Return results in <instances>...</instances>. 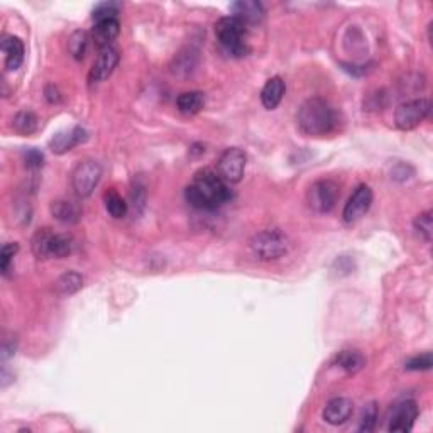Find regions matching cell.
<instances>
[{
	"label": "cell",
	"instance_id": "cell-28",
	"mask_svg": "<svg viewBox=\"0 0 433 433\" xmlns=\"http://www.w3.org/2000/svg\"><path fill=\"white\" fill-rule=\"evenodd\" d=\"M415 231H417L420 236L425 239L427 242L432 241V234H433V222H432V212H423L420 214L417 219H415Z\"/></svg>",
	"mask_w": 433,
	"mask_h": 433
},
{
	"label": "cell",
	"instance_id": "cell-32",
	"mask_svg": "<svg viewBox=\"0 0 433 433\" xmlns=\"http://www.w3.org/2000/svg\"><path fill=\"white\" fill-rule=\"evenodd\" d=\"M46 99L50 100L51 104H58V102L61 100L60 92L56 90L55 87H46Z\"/></svg>",
	"mask_w": 433,
	"mask_h": 433
},
{
	"label": "cell",
	"instance_id": "cell-31",
	"mask_svg": "<svg viewBox=\"0 0 433 433\" xmlns=\"http://www.w3.org/2000/svg\"><path fill=\"white\" fill-rule=\"evenodd\" d=\"M24 165L28 170L38 171L44 165V154L36 148H29L24 151Z\"/></svg>",
	"mask_w": 433,
	"mask_h": 433
},
{
	"label": "cell",
	"instance_id": "cell-11",
	"mask_svg": "<svg viewBox=\"0 0 433 433\" xmlns=\"http://www.w3.org/2000/svg\"><path fill=\"white\" fill-rule=\"evenodd\" d=\"M420 415L417 401L413 400H405L401 403L395 405V408L391 410L390 417H388V430L390 432H400L406 433L410 432L417 422Z\"/></svg>",
	"mask_w": 433,
	"mask_h": 433
},
{
	"label": "cell",
	"instance_id": "cell-12",
	"mask_svg": "<svg viewBox=\"0 0 433 433\" xmlns=\"http://www.w3.org/2000/svg\"><path fill=\"white\" fill-rule=\"evenodd\" d=\"M119 63V51L116 48H102L97 56L94 66L90 70V82L99 83L104 82L105 78H109L114 73L116 66Z\"/></svg>",
	"mask_w": 433,
	"mask_h": 433
},
{
	"label": "cell",
	"instance_id": "cell-21",
	"mask_svg": "<svg viewBox=\"0 0 433 433\" xmlns=\"http://www.w3.org/2000/svg\"><path fill=\"white\" fill-rule=\"evenodd\" d=\"M335 364L347 374H357L366 366V359L359 351H342L335 357Z\"/></svg>",
	"mask_w": 433,
	"mask_h": 433
},
{
	"label": "cell",
	"instance_id": "cell-14",
	"mask_svg": "<svg viewBox=\"0 0 433 433\" xmlns=\"http://www.w3.org/2000/svg\"><path fill=\"white\" fill-rule=\"evenodd\" d=\"M352 412H354V403H352V400H349L346 396H339L330 400L329 403L325 405L322 417H324L329 425L339 427L351 418Z\"/></svg>",
	"mask_w": 433,
	"mask_h": 433
},
{
	"label": "cell",
	"instance_id": "cell-5",
	"mask_svg": "<svg viewBox=\"0 0 433 433\" xmlns=\"http://www.w3.org/2000/svg\"><path fill=\"white\" fill-rule=\"evenodd\" d=\"M288 237L278 229H266L256 234L251 241V249L261 261H276L288 253Z\"/></svg>",
	"mask_w": 433,
	"mask_h": 433
},
{
	"label": "cell",
	"instance_id": "cell-3",
	"mask_svg": "<svg viewBox=\"0 0 433 433\" xmlns=\"http://www.w3.org/2000/svg\"><path fill=\"white\" fill-rule=\"evenodd\" d=\"M73 239L66 234H56L44 227L34 234L33 253L38 259H63L72 254Z\"/></svg>",
	"mask_w": 433,
	"mask_h": 433
},
{
	"label": "cell",
	"instance_id": "cell-10",
	"mask_svg": "<svg viewBox=\"0 0 433 433\" xmlns=\"http://www.w3.org/2000/svg\"><path fill=\"white\" fill-rule=\"evenodd\" d=\"M373 205V190L368 185H359L344 207L342 219L346 224H356L368 214Z\"/></svg>",
	"mask_w": 433,
	"mask_h": 433
},
{
	"label": "cell",
	"instance_id": "cell-26",
	"mask_svg": "<svg viewBox=\"0 0 433 433\" xmlns=\"http://www.w3.org/2000/svg\"><path fill=\"white\" fill-rule=\"evenodd\" d=\"M376 423H378V405H376L374 401H371V403L362 408L359 428H357V430L369 433L376 428Z\"/></svg>",
	"mask_w": 433,
	"mask_h": 433
},
{
	"label": "cell",
	"instance_id": "cell-7",
	"mask_svg": "<svg viewBox=\"0 0 433 433\" xmlns=\"http://www.w3.org/2000/svg\"><path fill=\"white\" fill-rule=\"evenodd\" d=\"M340 197L339 185L332 180H318L308 188L307 203L317 214H329Z\"/></svg>",
	"mask_w": 433,
	"mask_h": 433
},
{
	"label": "cell",
	"instance_id": "cell-30",
	"mask_svg": "<svg viewBox=\"0 0 433 433\" xmlns=\"http://www.w3.org/2000/svg\"><path fill=\"white\" fill-rule=\"evenodd\" d=\"M433 359H432V352H425L422 356H415L410 361H406L405 368L408 371H428L432 369Z\"/></svg>",
	"mask_w": 433,
	"mask_h": 433
},
{
	"label": "cell",
	"instance_id": "cell-15",
	"mask_svg": "<svg viewBox=\"0 0 433 433\" xmlns=\"http://www.w3.org/2000/svg\"><path fill=\"white\" fill-rule=\"evenodd\" d=\"M2 51L6 53V68L9 72H16L24 61V43L17 36H2Z\"/></svg>",
	"mask_w": 433,
	"mask_h": 433
},
{
	"label": "cell",
	"instance_id": "cell-13",
	"mask_svg": "<svg viewBox=\"0 0 433 433\" xmlns=\"http://www.w3.org/2000/svg\"><path fill=\"white\" fill-rule=\"evenodd\" d=\"M88 139L87 131L83 127L75 126L68 131H61L58 134L53 136V139L50 141V149L55 154H65L68 151H72L73 148H77L78 144L85 143Z\"/></svg>",
	"mask_w": 433,
	"mask_h": 433
},
{
	"label": "cell",
	"instance_id": "cell-1",
	"mask_svg": "<svg viewBox=\"0 0 433 433\" xmlns=\"http://www.w3.org/2000/svg\"><path fill=\"white\" fill-rule=\"evenodd\" d=\"M185 198L190 207L197 210H217L232 198L229 183H225L217 171L203 168L197 171L192 183L185 190Z\"/></svg>",
	"mask_w": 433,
	"mask_h": 433
},
{
	"label": "cell",
	"instance_id": "cell-18",
	"mask_svg": "<svg viewBox=\"0 0 433 433\" xmlns=\"http://www.w3.org/2000/svg\"><path fill=\"white\" fill-rule=\"evenodd\" d=\"M286 85L281 77H273L266 82V85L261 90V102H263L264 109L275 110L281 104L283 97H285Z\"/></svg>",
	"mask_w": 433,
	"mask_h": 433
},
{
	"label": "cell",
	"instance_id": "cell-19",
	"mask_svg": "<svg viewBox=\"0 0 433 433\" xmlns=\"http://www.w3.org/2000/svg\"><path fill=\"white\" fill-rule=\"evenodd\" d=\"M234 16L241 19L244 24H256L261 22L264 17V7L261 2L256 0H241L231 6Z\"/></svg>",
	"mask_w": 433,
	"mask_h": 433
},
{
	"label": "cell",
	"instance_id": "cell-8",
	"mask_svg": "<svg viewBox=\"0 0 433 433\" xmlns=\"http://www.w3.org/2000/svg\"><path fill=\"white\" fill-rule=\"evenodd\" d=\"M430 100L428 99H415L403 102L395 110V124L398 129L412 131L418 127L430 114Z\"/></svg>",
	"mask_w": 433,
	"mask_h": 433
},
{
	"label": "cell",
	"instance_id": "cell-17",
	"mask_svg": "<svg viewBox=\"0 0 433 433\" xmlns=\"http://www.w3.org/2000/svg\"><path fill=\"white\" fill-rule=\"evenodd\" d=\"M51 215L61 224L73 225L78 224L82 219V209H80L78 203L72 200H55L50 205Z\"/></svg>",
	"mask_w": 433,
	"mask_h": 433
},
{
	"label": "cell",
	"instance_id": "cell-2",
	"mask_svg": "<svg viewBox=\"0 0 433 433\" xmlns=\"http://www.w3.org/2000/svg\"><path fill=\"white\" fill-rule=\"evenodd\" d=\"M296 122L302 134L310 138H324L339 129V112L329 100L313 97L305 100L298 109Z\"/></svg>",
	"mask_w": 433,
	"mask_h": 433
},
{
	"label": "cell",
	"instance_id": "cell-9",
	"mask_svg": "<svg viewBox=\"0 0 433 433\" xmlns=\"http://www.w3.org/2000/svg\"><path fill=\"white\" fill-rule=\"evenodd\" d=\"M246 153L239 148H229L219 158L217 168L225 183H239L246 171Z\"/></svg>",
	"mask_w": 433,
	"mask_h": 433
},
{
	"label": "cell",
	"instance_id": "cell-16",
	"mask_svg": "<svg viewBox=\"0 0 433 433\" xmlns=\"http://www.w3.org/2000/svg\"><path fill=\"white\" fill-rule=\"evenodd\" d=\"M121 33V24L117 19H107L95 22L94 29H92V39L97 46L100 48H109L110 43L114 41Z\"/></svg>",
	"mask_w": 433,
	"mask_h": 433
},
{
	"label": "cell",
	"instance_id": "cell-29",
	"mask_svg": "<svg viewBox=\"0 0 433 433\" xmlns=\"http://www.w3.org/2000/svg\"><path fill=\"white\" fill-rule=\"evenodd\" d=\"M17 251H19V246L16 244V242H9L2 247V251H0V266H2V273L4 276L9 275V271H11V261L14 258Z\"/></svg>",
	"mask_w": 433,
	"mask_h": 433
},
{
	"label": "cell",
	"instance_id": "cell-6",
	"mask_svg": "<svg viewBox=\"0 0 433 433\" xmlns=\"http://www.w3.org/2000/svg\"><path fill=\"white\" fill-rule=\"evenodd\" d=\"M102 178V166L100 163L94 161V159H85L80 161L75 166L72 173V187L75 195L78 198H88L94 193L97 185L100 183Z\"/></svg>",
	"mask_w": 433,
	"mask_h": 433
},
{
	"label": "cell",
	"instance_id": "cell-23",
	"mask_svg": "<svg viewBox=\"0 0 433 433\" xmlns=\"http://www.w3.org/2000/svg\"><path fill=\"white\" fill-rule=\"evenodd\" d=\"M104 203L105 210H107L109 215L114 217V219H124V217L127 215V210H129L126 200H124L117 192H114V190H109V192L105 193Z\"/></svg>",
	"mask_w": 433,
	"mask_h": 433
},
{
	"label": "cell",
	"instance_id": "cell-4",
	"mask_svg": "<svg viewBox=\"0 0 433 433\" xmlns=\"http://www.w3.org/2000/svg\"><path fill=\"white\" fill-rule=\"evenodd\" d=\"M246 26L236 16L220 17L215 24V34L219 43L232 56H246L249 48L246 44Z\"/></svg>",
	"mask_w": 433,
	"mask_h": 433
},
{
	"label": "cell",
	"instance_id": "cell-25",
	"mask_svg": "<svg viewBox=\"0 0 433 433\" xmlns=\"http://www.w3.org/2000/svg\"><path fill=\"white\" fill-rule=\"evenodd\" d=\"M88 44V34L85 31H75L68 39V51L72 53L75 60H82L85 56Z\"/></svg>",
	"mask_w": 433,
	"mask_h": 433
},
{
	"label": "cell",
	"instance_id": "cell-22",
	"mask_svg": "<svg viewBox=\"0 0 433 433\" xmlns=\"http://www.w3.org/2000/svg\"><path fill=\"white\" fill-rule=\"evenodd\" d=\"M82 286H83V278L82 275H78V273L75 271L65 273V275H61L55 283V288L61 296L75 295L77 291L82 290Z\"/></svg>",
	"mask_w": 433,
	"mask_h": 433
},
{
	"label": "cell",
	"instance_id": "cell-24",
	"mask_svg": "<svg viewBox=\"0 0 433 433\" xmlns=\"http://www.w3.org/2000/svg\"><path fill=\"white\" fill-rule=\"evenodd\" d=\"M12 126L14 129L19 132V134H33L34 131L38 129V117L36 114L31 112V110H22V112L16 114L14 121H12Z\"/></svg>",
	"mask_w": 433,
	"mask_h": 433
},
{
	"label": "cell",
	"instance_id": "cell-20",
	"mask_svg": "<svg viewBox=\"0 0 433 433\" xmlns=\"http://www.w3.org/2000/svg\"><path fill=\"white\" fill-rule=\"evenodd\" d=\"M203 107H205V95L202 92H183L176 99V109L185 116H195V114L202 112Z\"/></svg>",
	"mask_w": 433,
	"mask_h": 433
},
{
	"label": "cell",
	"instance_id": "cell-27",
	"mask_svg": "<svg viewBox=\"0 0 433 433\" xmlns=\"http://www.w3.org/2000/svg\"><path fill=\"white\" fill-rule=\"evenodd\" d=\"M119 9H121V6H119V4H116V2L99 4V6L94 9V14H92V19H94L95 22L107 21V19H117Z\"/></svg>",
	"mask_w": 433,
	"mask_h": 433
}]
</instances>
